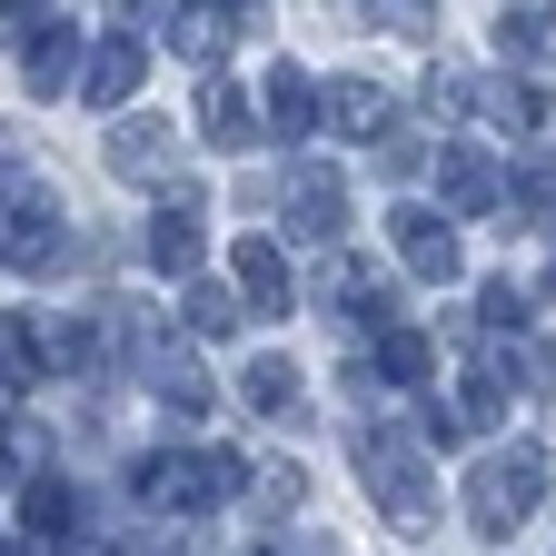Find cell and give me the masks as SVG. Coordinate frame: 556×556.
<instances>
[{"label":"cell","instance_id":"obj_1","mask_svg":"<svg viewBox=\"0 0 556 556\" xmlns=\"http://www.w3.org/2000/svg\"><path fill=\"white\" fill-rule=\"evenodd\" d=\"M239 486H249L239 447H179V457H139L129 467V497L160 507V517H208V507H229Z\"/></svg>","mask_w":556,"mask_h":556},{"label":"cell","instance_id":"obj_2","mask_svg":"<svg viewBox=\"0 0 556 556\" xmlns=\"http://www.w3.org/2000/svg\"><path fill=\"white\" fill-rule=\"evenodd\" d=\"M348 457H358V486L388 507V527H397V536H438V486H428V457H417V438L368 428Z\"/></svg>","mask_w":556,"mask_h":556},{"label":"cell","instance_id":"obj_3","mask_svg":"<svg viewBox=\"0 0 556 556\" xmlns=\"http://www.w3.org/2000/svg\"><path fill=\"white\" fill-rule=\"evenodd\" d=\"M536 497H546V447H497V457H477V477H467V527L507 546L536 517Z\"/></svg>","mask_w":556,"mask_h":556},{"label":"cell","instance_id":"obj_4","mask_svg":"<svg viewBox=\"0 0 556 556\" xmlns=\"http://www.w3.org/2000/svg\"><path fill=\"white\" fill-rule=\"evenodd\" d=\"M50 249H60V189L50 179H11L0 189V258L50 268Z\"/></svg>","mask_w":556,"mask_h":556},{"label":"cell","instance_id":"obj_5","mask_svg":"<svg viewBox=\"0 0 556 556\" xmlns=\"http://www.w3.org/2000/svg\"><path fill=\"white\" fill-rule=\"evenodd\" d=\"M110 119H119V129H110V169H119V179H169V169H179V150H189L179 119L139 110V100H129V110H110Z\"/></svg>","mask_w":556,"mask_h":556},{"label":"cell","instance_id":"obj_6","mask_svg":"<svg viewBox=\"0 0 556 556\" xmlns=\"http://www.w3.org/2000/svg\"><path fill=\"white\" fill-rule=\"evenodd\" d=\"M278 208H289L299 239H338L348 229V179L328 160H289V179H278Z\"/></svg>","mask_w":556,"mask_h":556},{"label":"cell","instance_id":"obj_7","mask_svg":"<svg viewBox=\"0 0 556 556\" xmlns=\"http://www.w3.org/2000/svg\"><path fill=\"white\" fill-rule=\"evenodd\" d=\"M388 239H397V258L428 278V289H457V268H467L457 219H438V208H388Z\"/></svg>","mask_w":556,"mask_h":556},{"label":"cell","instance_id":"obj_8","mask_svg":"<svg viewBox=\"0 0 556 556\" xmlns=\"http://www.w3.org/2000/svg\"><path fill=\"white\" fill-rule=\"evenodd\" d=\"M199 249H208V199H199V189H169V199L150 208V268L189 278V268H199Z\"/></svg>","mask_w":556,"mask_h":556},{"label":"cell","instance_id":"obj_9","mask_svg":"<svg viewBox=\"0 0 556 556\" xmlns=\"http://www.w3.org/2000/svg\"><path fill=\"white\" fill-rule=\"evenodd\" d=\"M318 119L348 139V150H378L388 119H397V100H388L378 80H358V70H348V80H328V90H318Z\"/></svg>","mask_w":556,"mask_h":556},{"label":"cell","instance_id":"obj_10","mask_svg":"<svg viewBox=\"0 0 556 556\" xmlns=\"http://www.w3.org/2000/svg\"><path fill=\"white\" fill-rule=\"evenodd\" d=\"M139 80H150V40H139V30H119V40H100V50L80 60V100H90V110H129Z\"/></svg>","mask_w":556,"mask_h":556},{"label":"cell","instance_id":"obj_11","mask_svg":"<svg viewBox=\"0 0 556 556\" xmlns=\"http://www.w3.org/2000/svg\"><path fill=\"white\" fill-rule=\"evenodd\" d=\"M229 278H239V308H249V318H289V299H299V289H289V258H278L268 229H249V239L229 249Z\"/></svg>","mask_w":556,"mask_h":556},{"label":"cell","instance_id":"obj_12","mask_svg":"<svg viewBox=\"0 0 556 556\" xmlns=\"http://www.w3.org/2000/svg\"><path fill=\"white\" fill-rule=\"evenodd\" d=\"M438 189L457 199V219H497V208H507V169L486 160V150H467V139L438 150Z\"/></svg>","mask_w":556,"mask_h":556},{"label":"cell","instance_id":"obj_13","mask_svg":"<svg viewBox=\"0 0 556 556\" xmlns=\"http://www.w3.org/2000/svg\"><path fill=\"white\" fill-rule=\"evenodd\" d=\"M21 80H30L40 100L80 90V30H70V21H30V40H21Z\"/></svg>","mask_w":556,"mask_h":556},{"label":"cell","instance_id":"obj_14","mask_svg":"<svg viewBox=\"0 0 556 556\" xmlns=\"http://www.w3.org/2000/svg\"><path fill=\"white\" fill-rule=\"evenodd\" d=\"M328 308H338L348 328H388V318H397V289H388L368 258H338V268H328Z\"/></svg>","mask_w":556,"mask_h":556},{"label":"cell","instance_id":"obj_15","mask_svg":"<svg viewBox=\"0 0 556 556\" xmlns=\"http://www.w3.org/2000/svg\"><path fill=\"white\" fill-rule=\"evenodd\" d=\"M258 119H268V139H308V129H318V90H308V70H289V60H278V70H268Z\"/></svg>","mask_w":556,"mask_h":556},{"label":"cell","instance_id":"obj_16","mask_svg":"<svg viewBox=\"0 0 556 556\" xmlns=\"http://www.w3.org/2000/svg\"><path fill=\"white\" fill-rule=\"evenodd\" d=\"M30 348H40L50 378H90V368H100V328H90V318H40Z\"/></svg>","mask_w":556,"mask_h":556},{"label":"cell","instance_id":"obj_17","mask_svg":"<svg viewBox=\"0 0 556 556\" xmlns=\"http://www.w3.org/2000/svg\"><path fill=\"white\" fill-rule=\"evenodd\" d=\"M199 129H208V150H249L258 139V110L219 80V70H208V90H199Z\"/></svg>","mask_w":556,"mask_h":556},{"label":"cell","instance_id":"obj_18","mask_svg":"<svg viewBox=\"0 0 556 556\" xmlns=\"http://www.w3.org/2000/svg\"><path fill=\"white\" fill-rule=\"evenodd\" d=\"M467 110H477V119H497V129H517V139L546 129V90H536V80H477Z\"/></svg>","mask_w":556,"mask_h":556},{"label":"cell","instance_id":"obj_19","mask_svg":"<svg viewBox=\"0 0 556 556\" xmlns=\"http://www.w3.org/2000/svg\"><path fill=\"white\" fill-rule=\"evenodd\" d=\"M497 50L527 70V60H546L556 50V0H507V21H497Z\"/></svg>","mask_w":556,"mask_h":556},{"label":"cell","instance_id":"obj_20","mask_svg":"<svg viewBox=\"0 0 556 556\" xmlns=\"http://www.w3.org/2000/svg\"><path fill=\"white\" fill-rule=\"evenodd\" d=\"M21 527H30L40 546H60L70 527H80V497H70L60 477H30V486H21Z\"/></svg>","mask_w":556,"mask_h":556},{"label":"cell","instance_id":"obj_21","mask_svg":"<svg viewBox=\"0 0 556 556\" xmlns=\"http://www.w3.org/2000/svg\"><path fill=\"white\" fill-rule=\"evenodd\" d=\"M428 368H438V348L417 338V328H388V338H378V368H368V378H378V388H428Z\"/></svg>","mask_w":556,"mask_h":556},{"label":"cell","instance_id":"obj_22","mask_svg":"<svg viewBox=\"0 0 556 556\" xmlns=\"http://www.w3.org/2000/svg\"><path fill=\"white\" fill-rule=\"evenodd\" d=\"M179 318H189V338H229L249 308H239V299H229L219 278H208V268H189V299H179Z\"/></svg>","mask_w":556,"mask_h":556},{"label":"cell","instance_id":"obj_23","mask_svg":"<svg viewBox=\"0 0 556 556\" xmlns=\"http://www.w3.org/2000/svg\"><path fill=\"white\" fill-rule=\"evenodd\" d=\"M169 50H179L199 80H208V70L229 60V21H219V11H179V21H169Z\"/></svg>","mask_w":556,"mask_h":556},{"label":"cell","instance_id":"obj_24","mask_svg":"<svg viewBox=\"0 0 556 556\" xmlns=\"http://www.w3.org/2000/svg\"><path fill=\"white\" fill-rule=\"evenodd\" d=\"M239 397H249L258 417H289V407H299V368H289V358H249Z\"/></svg>","mask_w":556,"mask_h":556},{"label":"cell","instance_id":"obj_25","mask_svg":"<svg viewBox=\"0 0 556 556\" xmlns=\"http://www.w3.org/2000/svg\"><path fill=\"white\" fill-rule=\"evenodd\" d=\"M507 199H527V219H556V150H527L517 179H507Z\"/></svg>","mask_w":556,"mask_h":556},{"label":"cell","instance_id":"obj_26","mask_svg":"<svg viewBox=\"0 0 556 556\" xmlns=\"http://www.w3.org/2000/svg\"><path fill=\"white\" fill-rule=\"evenodd\" d=\"M40 378V348H30V328L21 318H0V397H21Z\"/></svg>","mask_w":556,"mask_h":556},{"label":"cell","instance_id":"obj_27","mask_svg":"<svg viewBox=\"0 0 556 556\" xmlns=\"http://www.w3.org/2000/svg\"><path fill=\"white\" fill-rule=\"evenodd\" d=\"M358 11H368L378 30H397V40H428V30H438V0H358Z\"/></svg>","mask_w":556,"mask_h":556},{"label":"cell","instance_id":"obj_28","mask_svg":"<svg viewBox=\"0 0 556 556\" xmlns=\"http://www.w3.org/2000/svg\"><path fill=\"white\" fill-rule=\"evenodd\" d=\"M417 100H428V119H467V100H477V80H467V70H428V90H417Z\"/></svg>","mask_w":556,"mask_h":556},{"label":"cell","instance_id":"obj_29","mask_svg":"<svg viewBox=\"0 0 556 556\" xmlns=\"http://www.w3.org/2000/svg\"><path fill=\"white\" fill-rule=\"evenodd\" d=\"M308 497V477L299 467H258V517H278V527H289V507Z\"/></svg>","mask_w":556,"mask_h":556},{"label":"cell","instance_id":"obj_30","mask_svg":"<svg viewBox=\"0 0 556 556\" xmlns=\"http://www.w3.org/2000/svg\"><path fill=\"white\" fill-rule=\"evenodd\" d=\"M477 328H497V338H507V328H527V289H517V278H497V289L477 299Z\"/></svg>","mask_w":556,"mask_h":556},{"label":"cell","instance_id":"obj_31","mask_svg":"<svg viewBox=\"0 0 556 556\" xmlns=\"http://www.w3.org/2000/svg\"><path fill=\"white\" fill-rule=\"evenodd\" d=\"M40 467V428H21V417H0V477H30Z\"/></svg>","mask_w":556,"mask_h":556},{"label":"cell","instance_id":"obj_32","mask_svg":"<svg viewBox=\"0 0 556 556\" xmlns=\"http://www.w3.org/2000/svg\"><path fill=\"white\" fill-rule=\"evenodd\" d=\"M517 388H536V397H556V338H536V358H517Z\"/></svg>","mask_w":556,"mask_h":556},{"label":"cell","instance_id":"obj_33","mask_svg":"<svg viewBox=\"0 0 556 556\" xmlns=\"http://www.w3.org/2000/svg\"><path fill=\"white\" fill-rule=\"evenodd\" d=\"M417 160H428V150H417V139H378V169H388V179H407Z\"/></svg>","mask_w":556,"mask_h":556},{"label":"cell","instance_id":"obj_34","mask_svg":"<svg viewBox=\"0 0 556 556\" xmlns=\"http://www.w3.org/2000/svg\"><path fill=\"white\" fill-rule=\"evenodd\" d=\"M527 299H556V239H546V258H536V289Z\"/></svg>","mask_w":556,"mask_h":556},{"label":"cell","instance_id":"obj_35","mask_svg":"<svg viewBox=\"0 0 556 556\" xmlns=\"http://www.w3.org/2000/svg\"><path fill=\"white\" fill-rule=\"evenodd\" d=\"M110 11H119V30H139V21H150V11H160V0H110Z\"/></svg>","mask_w":556,"mask_h":556},{"label":"cell","instance_id":"obj_36","mask_svg":"<svg viewBox=\"0 0 556 556\" xmlns=\"http://www.w3.org/2000/svg\"><path fill=\"white\" fill-rule=\"evenodd\" d=\"M249 556H289V546H249Z\"/></svg>","mask_w":556,"mask_h":556},{"label":"cell","instance_id":"obj_37","mask_svg":"<svg viewBox=\"0 0 556 556\" xmlns=\"http://www.w3.org/2000/svg\"><path fill=\"white\" fill-rule=\"evenodd\" d=\"M239 11H258V0H239Z\"/></svg>","mask_w":556,"mask_h":556},{"label":"cell","instance_id":"obj_38","mask_svg":"<svg viewBox=\"0 0 556 556\" xmlns=\"http://www.w3.org/2000/svg\"><path fill=\"white\" fill-rule=\"evenodd\" d=\"M0 556H21V546H0Z\"/></svg>","mask_w":556,"mask_h":556}]
</instances>
